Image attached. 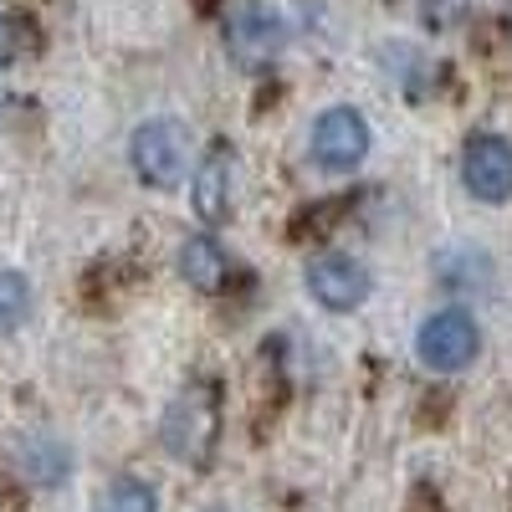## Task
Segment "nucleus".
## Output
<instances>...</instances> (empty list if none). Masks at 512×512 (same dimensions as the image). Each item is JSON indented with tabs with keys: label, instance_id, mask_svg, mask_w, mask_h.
I'll return each instance as SVG.
<instances>
[{
	"label": "nucleus",
	"instance_id": "obj_7",
	"mask_svg": "<svg viewBox=\"0 0 512 512\" xmlns=\"http://www.w3.org/2000/svg\"><path fill=\"white\" fill-rule=\"evenodd\" d=\"M461 180L487 205L512 200V144L497 139V134H477L472 144L461 149Z\"/></svg>",
	"mask_w": 512,
	"mask_h": 512
},
{
	"label": "nucleus",
	"instance_id": "obj_6",
	"mask_svg": "<svg viewBox=\"0 0 512 512\" xmlns=\"http://www.w3.org/2000/svg\"><path fill=\"white\" fill-rule=\"evenodd\" d=\"M303 282H308V292L318 297L328 313H354L364 297H369V287H374L369 267L354 262V256H344V251H323V256H313L308 272H303Z\"/></svg>",
	"mask_w": 512,
	"mask_h": 512
},
{
	"label": "nucleus",
	"instance_id": "obj_11",
	"mask_svg": "<svg viewBox=\"0 0 512 512\" xmlns=\"http://www.w3.org/2000/svg\"><path fill=\"white\" fill-rule=\"evenodd\" d=\"M441 282L451 287V292H477V282L487 287L492 282V262H487V251H466V246H451V251H441Z\"/></svg>",
	"mask_w": 512,
	"mask_h": 512
},
{
	"label": "nucleus",
	"instance_id": "obj_5",
	"mask_svg": "<svg viewBox=\"0 0 512 512\" xmlns=\"http://www.w3.org/2000/svg\"><path fill=\"white\" fill-rule=\"evenodd\" d=\"M282 41H287V16L272 0H236L226 11V47L236 62L262 67L282 52Z\"/></svg>",
	"mask_w": 512,
	"mask_h": 512
},
{
	"label": "nucleus",
	"instance_id": "obj_1",
	"mask_svg": "<svg viewBox=\"0 0 512 512\" xmlns=\"http://www.w3.org/2000/svg\"><path fill=\"white\" fill-rule=\"evenodd\" d=\"M159 436L169 446V456H180L190 466H205L221 436V410H216V384H190L185 395H175V405L164 410Z\"/></svg>",
	"mask_w": 512,
	"mask_h": 512
},
{
	"label": "nucleus",
	"instance_id": "obj_2",
	"mask_svg": "<svg viewBox=\"0 0 512 512\" xmlns=\"http://www.w3.org/2000/svg\"><path fill=\"white\" fill-rule=\"evenodd\" d=\"M128 159H134V175L154 190H175L190 169V128L180 118H149L134 128V144H128Z\"/></svg>",
	"mask_w": 512,
	"mask_h": 512
},
{
	"label": "nucleus",
	"instance_id": "obj_9",
	"mask_svg": "<svg viewBox=\"0 0 512 512\" xmlns=\"http://www.w3.org/2000/svg\"><path fill=\"white\" fill-rule=\"evenodd\" d=\"M180 277L195 292H221L226 287V246L216 236H190L180 246Z\"/></svg>",
	"mask_w": 512,
	"mask_h": 512
},
{
	"label": "nucleus",
	"instance_id": "obj_12",
	"mask_svg": "<svg viewBox=\"0 0 512 512\" xmlns=\"http://www.w3.org/2000/svg\"><path fill=\"white\" fill-rule=\"evenodd\" d=\"M98 512H159V492L139 477H123L103 492V507Z\"/></svg>",
	"mask_w": 512,
	"mask_h": 512
},
{
	"label": "nucleus",
	"instance_id": "obj_13",
	"mask_svg": "<svg viewBox=\"0 0 512 512\" xmlns=\"http://www.w3.org/2000/svg\"><path fill=\"white\" fill-rule=\"evenodd\" d=\"M31 313V282L21 272H0V333L21 328Z\"/></svg>",
	"mask_w": 512,
	"mask_h": 512
},
{
	"label": "nucleus",
	"instance_id": "obj_8",
	"mask_svg": "<svg viewBox=\"0 0 512 512\" xmlns=\"http://www.w3.org/2000/svg\"><path fill=\"white\" fill-rule=\"evenodd\" d=\"M231 175H236V154L231 149H210L190 180V205L205 226H221L231 216Z\"/></svg>",
	"mask_w": 512,
	"mask_h": 512
},
{
	"label": "nucleus",
	"instance_id": "obj_15",
	"mask_svg": "<svg viewBox=\"0 0 512 512\" xmlns=\"http://www.w3.org/2000/svg\"><path fill=\"white\" fill-rule=\"evenodd\" d=\"M210 512H231V507H210Z\"/></svg>",
	"mask_w": 512,
	"mask_h": 512
},
{
	"label": "nucleus",
	"instance_id": "obj_10",
	"mask_svg": "<svg viewBox=\"0 0 512 512\" xmlns=\"http://www.w3.org/2000/svg\"><path fill=\"white\" fill-rule=\"evenodd\" d=\"M16 466H21V477L36 482V487H57V482L72 472L67 446H57L52 436H26V441L16 446Z\"/></svg>",
	"mask_w": 512,
	"mask_h": 512
},
{
	"label": "nucleus",
	"instance_id": "obj_3",
	"mask_svg": "<svg viewBox=\"0 0 512 512\" xmlns=\"http://www.w3.org/2000/svg\"><path fill=\"white\" fill-rule=\"evenodd\" d=\"M369 118L359 108H328L313 118V139H308V154L318 169H328V175H349V169H359L369 159Z\"/></svg>",
	"mask_w": 512,
	"mask_h": 512
},
{
	"label": "nucleus",
	"instance_id": "obj_4",
	"mask_svg": "<svg viewBox=\"0 0 512 512\" xmlns=\"http://www.w3.org/2000/svg\"><path fill=\"white\" fill-rule=\"evenodd\" d=\"M415 359L431 374H461L466 364L477 359V323H472V313H461V308L431 313L420 323V333H415Z\"/></svg>",
	"mask_w": 512,
	"mask_h": 512
},
{
	"label": "nucleus",
	"instance_id": "obj_14",
	"mask_svg": "<svg viewBox=\"0 0 512 512\" xmlns=\"http://www.w3.org/2000/svg\"><path fill=\"white\" fill-rule=\"evenodd\" d=\"M16 52H21V26H16L6 11H0V67H11Z\"/></svg>",
	"mask_w": 512,
	"mask_h": 512
}]
</instances>
